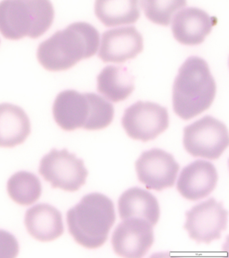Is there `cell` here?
I'll list each match as a JSON object with an SVG mask.
<instances>
[{
	"label": "cell",
	"instance_id": "1",
	"mask_svg": "<svg viewBox=\"0 0 229 258\" xmlns=\"http://www.w3.org/2000/svg\"><path fill=\"white\" fill-rule=\"evenodd\" d=\"M99 43V32L94 26L86 22H75L40 44L38 60L50 72L67 70L80 60L94 56Z\"/></svg>",
	"mask_w": 229,
	"mask_h": 258
},
{
	"label": "cell",
	"instance_id": "22",
	"mask_svg": "<svg viewBox=\"0 0 229 258\" xmlns=\"http://www.w3.org/2000/svg\"><path fill=\"white\" fill-rule=\"evenodd\" d=\"M19 253V244L15 236L0 229V257L15 258Z\"/></svg>",
	"mask_w": 229,
	"mask_h": 258
},
{
	"label": "cell",
	"instance_id": "6",
	"mask_svg": "<svg viewBox=\"0 0 229 258\" xmlns=\"http://www.w3.org/2000/svg\"><path fill=\"white\" fill-rule=\"evenodd\" d=\"M183 143L187 152L192 156L214 160L228 146V130L220 120L205 116L185 127Z\"/></svg>",
	"mask_w": 229,
	"mask_h": 258
},
{
	"label": "cell",
	"instance_id": "12",
	"mask_svg": "<svg viewBox=\"0 0 229 258\" xmlns=\"http://www.w3.org/2000/svg\"><path fill=\"white\" fill-rule=\"evenodd\" d=\"M143 50V38L134 26H124L104 32L98 56L104 62L121 63L136 57Z\"/></svg>",
	"mask_w": 229,
	"mask_h": 258
},
{
	"label": "cell",
	"instance_id": "21",
	"mask_svg": "<svg viewBox=\"0 0 229 258\" xmlns=\"http://www.w3.org/2000/svg\"><path fill=\"white\" fill-rule=\"evenodd\" d=\"M187 6L186 0H141L146 17L155 24L169 26L174 14Z\"/></svg>",
	"mask_w": 229,
	"mask_h": 258
},
{
	"label": "cell",
	"instance_id": "19",
	"mask_svg": "<svg viewBox=\"0 0 229 258\" xmlns=\"http://www.w3.org/2000/svg\"><path fill=\"white\" fill-rule=\"evenodd\" d=\"M94 10L108 27L135 23L140 15L139 0H96Z\"/></svg>",
	"mask_w": 229,
	"mask_h": 258
},
{
	"label": "cell",
	"instance_id": "11",
	"mask_svg": "<svg viewBox=\"0 0 229 258\" xmlns=\"http://www.w3.org/2000/svg\"><path fill=\"white\" fill-rule=\"evenodd\" d=\"M154 226L138 218L124 219L112 235L114 252L123 257H144L154 243Z\"/></svg>",
	"mask_w": 229,
	"mask_h": 258
},
{
	"label": "cell",
	"instance_id": "9",
	"mask_svg": "<svg viewBox=\"0 0 229 258\" xmlns=\"http://www.w3.org/2000/svg\"><path fill=\"white\" fill-rule=\"evenodd\" d=\"M228 215L222 202L210 198L186 212L184 229L197 243L209 244L220 239L222 231L226 229Z\"/></svg>",
	"mask_w": 229,
	"mask_h": 258
},
{
	"label": "cell",
	"instance_id": "8",
	"mask_svg": "<svg viewBox=\"0 0 229 258\" xmlns=\"http://www.w3.org/2000/svg\"><path fill=\"white\" fill-rule=\"evenodd\" d=\"M168 110L156 103L138 101L124 110L122 124L128 137L143 142L154 140L168 128Z\"/></svg>",
	"mask_w": 229,
	"mask_h": 258
},
{
	"label": "cell",
	"instance_id": "16",
	"mask_svg": "<svg viewBox=\"0 0 229 258\" xmlns=\"http://www.w3.org/2000/svg\"><path fill=\"white\" fill-rule=\"evenodd\" d=\"M118 209L122 220L138 218L155 226L160 219L158 200L149 191L140 187H131L122 194L118 199Z\"/></svg>",
	"mask_w": 229,
	"mask_h": 258
},
{
	"label": "cell",
	"instance_id": "7",
	"mask_svg": "<svg viewBox=\"0 0 229 258\" xmlns=\"http://www.w3.org/2000/svg\"><path fill=\"white\" fill-rule=\"evenodd\" d=\"M39 172L53 188L75 191L85 184L88 171L83 159L67 149H53L40 162Z\"/></svg>",
	"mask_w": 229,
	"mask_h": 258
},
{
	"label": "cell",
	"instance_id": "15",
	"mask_svg": "<svg viewBox=\"0 0 229 258\" xmlns=\"http://www.w3.org/2000/svg\"><path fill=\"white\" fill-rule=\"evenodd\" d=\"M25 225L30 235L41 242L54 241L64 232L61 212L49 204H38L28 209Z\"/></svg>",
	"mask_w": 229,
	"mask_h": 258
},
{
	"label": "cell",
	"instance_id": "17",
	"mask_svg": "<svg viewBox=\"0 0 229 258\" xmlns=\"http://www.w3.org/2000/svg\"><path fill=\"white\" fill-rule=\"evenodd\" d=\"M31 122L21 107L0 104V147L13 148L23 144L31 134Z\"/></svg>",
	"mask_w": 229,
	"mask_h": 258
},
{
	"label": "cell",
	"instance_id": "5",
	"mask_svg": "<svg viewBox=\"0 0 229 258\" xmlns=\"http://www.w3.org/2000/svg\"><path fill=\"white\" fill-rule=\"evenodd\" d=\"M55 11L50 0H3L0 2V32L17 40L43 35L53 24Z\"/></svg>",
	"mask_w": 229,
	"mask_h": 258
},
{
	"label": "cell",
	"instance_id": "20",
	"mask_svg": "<svg viewBox=\"0 0 229 258\" xmlns=\"http://www.w3.org/2000/svg\"><path fill=\"white\" fill-rule=\"evenodd\" d=\"M7 191L15 203L23 206L31 205L41 197V182L34 173L21 171L10 177Z\"/></svg>",
	"mask_w": 229,
	"mask_h": 258
},
{
	"label": "cell",
	"instance_id": "13",
	"mask_svg": "<svg viewBox=\"0 0 229 258\" xmlns=\"http://www.w3.org/2000/svg\"><path fill=\"white\" fill-rule=\"evenodd\" d=\"M218 175L214 165L209 161H194L181 171L177 189L183 197L189 201L204 199L216 186Z\"/></svg>",
	"mask_w": 229,
	"mask_h": 258
},
{
	"label": "cell",
	"instance_id": "18",
	"mask_svg": "<svg viewBox=\"0 0 229 258\" xmlns=\"http://www.w3.org/2000/svg\"><path fill=\"white\" fill-rule=\"evenodd\" d=\"M97 90L112 102L123 101L134 90V77L126 67L108 66L97 77Z\"/></svg>",
	"mask_w": 229,
	"mask_h": 258
},
{
	"label": "cell",
	"instance_id": "10",
	"mask_svg": "<svg viewBox=\"0 0 229 258\" xmlns=\"http://www.w3.org/2000/svg\"><path fill=\"white\" fill-rule=\"evenodd\" d=\"M135 167L138 180L146 188L162 191L174 186L180 165L173 155L154 148L142 153Z\"/></svg>",
	"mask_w": 229,
	"mask_h": 258
},
{
	"label": "cell",
	"instance_id": "14",
	"mask_svg": "<svg viewBox=\"0 0 229 258\" xmlns=\"http://www.w3.org/2000/svg\"><path fill=\"white\" fill-rule=\"evenodd\" d=\"M216 22V18L211 17L200 8H185L174 16L173 34L181 44L197 45L204 41Z\"/></svg>",
	"mask_w": 229,
	"mask_h": 258
},
{
	"label": "cell",
	"instance_id": "4",
	"mask_svg": "<svg viewBox=\"0 0 229 258\" xmlns=\"http://www.w3.org/2000/svg\"><path fill=\"white\" fill-rule=\"evenodd\" d=\"M56 123L66 131L77 128L101 130L111 124L114 108L111 103L94 93L67 90L59 93L54 102Z\"/></svg>",
	"mask_w": 229,
	"mask_h": 258
},
{
	"label": "cell",
	"instance_id": "2",
	"mask_svg": "<svg viewBox=\"0 0 229 258\" xmlns=\"http://www.w3.org/2000/svg\"><path fill=\"white\" fill-rule=\"evenodd\" d=\"M216 92L206 60L190 56L181 66L173 86L174 112L181 118L190 120L210 108Z\"/></svg>",
	"mask_w": 229,
	"mask_h": 258
},
{
	"label": "cell",
	"instance_id": "3",
	"mask_svg": "<svg viewBox=\"0 0 229 258\" xmlns=\"http://www.w3.org/2000/svg\"><path fill=\"white\" fill-rule=\"evenodd\" d=\"M116 219L113 202L100 193L84 196L67 213L69 233L87 249H97L106 243Z\"/></svg>",
	"mask_w": 229,
	"mask_h": 258
}]
</instances>
